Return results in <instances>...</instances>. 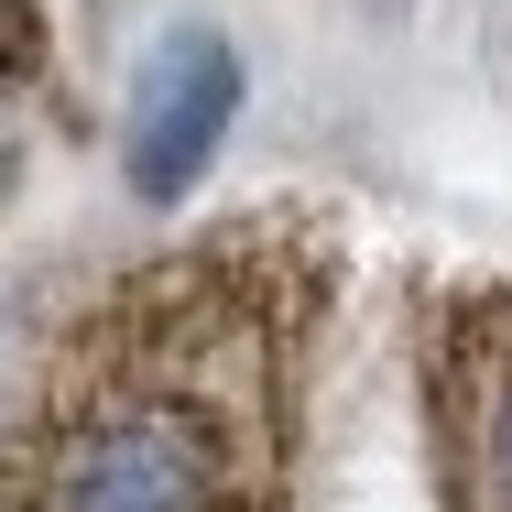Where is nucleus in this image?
I'll use <instances>...</instances> for the list:
<instances>
[{"instance_id": "1", "label": "nucleus", "mask_w": 512, "mask_h": 512, "mask_svg": "<svg viewBox=\"0 0 512 512\" xmlns=\"http://www.w3.org/2000/svg\"><path fill=\"white\" fill-rule=\"evenodd\" d=\"M327 251L240 218L66 316L0 425V512H284Z\"/></svg>"}, {"instance_id": "2", "label": "nucleus", "mask_w": 512, "mask_h": 512, "mask_svg": "<svg viewBox=\"0 0 512 512\" xmlns=\"http://www.w3.org/2000/svg\"><path fill=\"white\" fill-rule=\"evenodd\" d=\"M447 512H512V295H447L425 327Z\"/></svg>"}, {"instance_id": "3", "label": "nucleus", "mask_w": 512, "mask_h": 512, "mask_svg": "<svg viewBox=\"0 0 512 512\" xmlns=\"http://www.w3.org/2000/svg\"><path fill=\"white\" fill-rule=\"evenodd\" d=\"M229 120H240V55H229V33H207V22L164 33L153 66L131 77V120H120V175H131V197L142 207L197 197V175L218 164Z\"/></svg>"}, {"instance_id": "4", "label": "nucleus", "mask_w": 512, "mask_h": 512, "mask_svg": "<svg viewBox=\"0 0 512 512\" xmlns=\"http://www.w3.org/2000/svg\"><path fill=\"white\" fill-rule=\"evenodd\" d=\"M33 88H44V33L22 0H0V197L22 186V153H33Z\"/></svg>"}]
</instances>
